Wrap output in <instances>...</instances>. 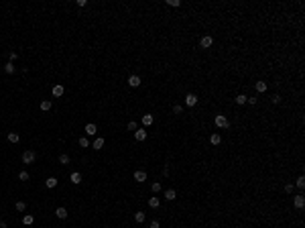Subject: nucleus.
I'll list each match as a JSON object with an SVG mask.
<instances>
[{
  "instance_id": "f3484780",
  "label": "nucleus",
  "mask_w": 305,
  "mask_h": 228,
  "mask_svg": "<svg viewBox=\"0 0 305 228\" xmlns=\"http://www.w3.org/2000/svg\"><path fill=\"white\" fill-rule=\"evenodd\" d=\"M149 206H150V208H159V206H161V200L153 196V198H149Z\"/></svg>"
},
{
  "instance_id": "a878e982",
  "label": "nucleus",
  "mask_w": 305,
  "mask_h": 228,
  "mask_svg": "<svg viewBox=\"0 0 305 228\" xmlns=\"http://www.w3.org/2000/svg\"><path fill=\"white\" fill-rule=\"evenodd\" d=\"M134 220H136V222H145V212H136L134 214Z\"/></svg>"
},
{
  "instance_id": "f8f14e48",
  "label": "nucleus",
  "mask_w": 305,
  "mask_h": 228,
  "mask_svg": "<svg viewBox=\"0 0 305 228\" xmlns=\"http://www.w3.org/2000/svg\"><path fill=\"white\" fill-rule=\"evenodd\" d=\"M55 216H57V218H61V220H65V218H67V210H65V208L61 206V208H57V210H55Z\"/></svg>"
},
{
  "instance_id": "0eeeda50",
  "label": "nucleus",
  "mask_w": 305,
  "mask_h": 228,
  "mask_svg": "<svg viewBox=\"0 0 305 228\" xmlns=\"http://www.w3.org/2000/svg\"><path fill=\"white\" fill-rule=\"evenodd\" d=\"M134 181H138V183L146 181V171H134Z\"/></svg>"
},
{
  "instance_id": "f257e3e1",
  "label": "nucleus",
  "mask_w": 305,
  "mask_h": 228,
  "mask_svg": "<svg viewBox=\"0 0 305 228\" xmlns=\"http://www.w3.org/2000/svg\"><path fill=\"white\" fill-rule=\"evenodd\" d=\"M214 122H216L218 128H228V124H230V122H228V116H224V114H218Z\"/></svg>"
},
{
  "instance_id": "58836bf2",
  "label": "nucleus",
  "mask_w": 305,
  "mask_h": 228,
  "mask_svg": "<svg viewBox=\"0 0 305 228\" xmlns=\"http://www.w3.org/2000/svg\"><path fill=\"white\" fill-rule=\"evenodd\" d=\"M0 228H6V222H4V220H0Z\"/></svg>"
},
{
  "instance_id": "6e6552de",
  "label": "nucleus",
  "mask_w": 305,
  "mask_h": 228,
  "mask_svg": "<svg viewBox=\"0 0 305 228\" xmlns=\"http://www.w3.org/2000/svg\"><path fill=\"white\" fill-rule=\"evenodd\" d=\"M96 132H98V126L94 124V122L86 124V135H90V136H92V135H96Z\"/></svg>"
},
{
  "instance_id": "2eb2a0df",
  "label": "nucleus",
  "mask_w": 305,
  "mask_h": 228,
  "mask_svg": "<svg viewBox=\"0 0 305 228\" xmlns=\"http://www.w3.org/2000/svg\"><path fill=\"white\" fill-rule=\"evenodd\" d=\"M63 94H65V88H63V86H55V88H53V96H55V98L63 96Z\"/></svg>"
},
{
  "instance_id": "bb28decb",
  "label": "nucleus",
  "mask_w": 305,
  "mask_h": 228,
  "mask_svg": "<svg viewBox=\"0 0 305 228\" xmlns=\"http://www.w3.org/2000/svg\"><path fill=\"white\" fill-rule=\"evenodd\" d=\"M59 163L61 165H69V155H61L59 157Z\"/></svg>"
},
{
  "instance_id": "b1692460",
  "label": "nucleus",
  "mask_w": 305,
  "mask_h": 228,
  "mask_svg": "<svg viewBox=\"0 0 305 228\" xmlns=\"http://www.w3.org/2000/svg\"><path fill=\"white\" fill-rule=\"evenodd\" d=\"M41 110H51V100H43V102H41Z\"/></svg>"
},
{
  "instance_id": "7c9ffc66",
  "label": "nucleus",
  "mask_w": 305,
  "mask_h": 228,
  "mask_svg": "<svg viewBox=\"0 0 305 228\" xmlns=\"http://www.w3.org/2000/svg\"><path fill=\"white\" fill-rule=\"evenodd\" d=\"M150 189H153L155 194H157V191H161V183H159V181H155V183L150 185Z\"/></svg>"
},
{
  "instance_id": "5701e85b",
  "label": "nucleus",
  "mask_w": 305,
  "mask_h": 228,
  "mask_svg": "<svg viewBox=\"0 0 305 228\" xmlns=\"http://www.w3.org/2000/svg\"><path fill=\"white\" fill-rule=\"evenodd\" d=\"M246 100H248V96H244V94H240V96H236V104H238V106H242V104H246Z\"/></svg>"
},
{
  "instance_id": "ddd939ff",
  "label": "nucleus",
  "mask_w": 305,
  "mask_h": 228,
  "mask_svg": "<svg viewBox=\"0 0 305 228\" xmlns=\"http://www.w3.org/2000/svg\"><path fill=\"white\" fill-rule=\"evenodd\" d=\"M153 122H155V118H153V114H145V116H142V124H145V126H150Z\"/></svg>"
},
{
  "instance_id": "c9c22d12",
  "label": "nucleus",
  "mask_w": 305,
  "mask_h": 228,
  "mask_svg": "<svg viewBox=\"0 0 305 228\" xmlns=\"http://www.w3.org/2000/svg\"><path fill=\"white\" fill-rule=\"evenodd\" d=\"M271 102H273V104H279V102H281V96H273Z\"/></svg>"
},
{
  "instance_id": "7ed1b4c3",
  "label": "nucleus",
  "mask_w": 305,
  "mask_h": 228,
  "mask_svg": "<svg viewBox=\"0 0 305 228\" xmlns=\"http://www.w3.org/2000/svg\"><path fill=\"white\" fill-rule=\"evenodd\" d=\"M212 43H214L212 35H205V37H201V41H199V45H201V49H210V47H212Z\"/></svg>"
},
{
  "instance_id": "cd10ccee",
  "label": "nucleus",
  "mask_w": 305,
  "mask_h": 228,
  "mask_svg": "<svg viewBox=\"0 0 305 228\" xmlns=\"http://www.w3.org/2000/svg\"><path fill=\"white\" fill-rule=\"evenodd\" d=\"M19 179L20 181H29V173H27V171H20V173H19Z\"/></svg>"
},
{
  "instance_id": "4468645a",
  "label": "nucleus",
  "mask_w": 305,
  "mask_h": 228,
  "mask_svg": "<svg viewBox=\"0 0 305 228\" xmlns=\"http://www.w3.org/2000/svg\"><path fill=\"white\" fill-rule=\"evenodd\" d=\"M254 90H256L258 94L266 92V84H265V82H256V84H254Z\"/></svg>"
},
{
  "instance_id": "9b49d317",
  "label": "nucleus",
  "mask_w": 305,
  "mask_h": 228,
  "mask_svg": "<svg viewBox=\"0 0 305 228\" xmlns=\"http://www.w3.org/2000/svg\"><path fill=\"white\" fill-rule=\"evenodd\" d=\"M165 200H169V202H173L175 198H177V191H175V189H167V191H165Z\"/></svg>"
},
{
  "instance_id": "39448f33",
  "label": "nucleus",
  "mask_w": 305,
  "mask_h": 228,
  "mask_svg": "<svg viewBox=\"0 0 305 228\" xmlns=\"http://www.w3.org/2000/svg\"><path fill=\"white\" fill-rule=\"evenodd\" d=\"M185 104H187L189 108L195 106V104H197V96H195V94H187V96H185Z\"/></svg>"
},
{
  "instance_id": "9d476101",
  "label": "nucleus",
  "mask_w": 305,
  "mask_h": 228,
  "mask_svg": "<svg viewBox=\"0 0 305 228\" xmlns=\"http://www.w3.org/2000/svg\"><path fill=\"white\" fill-rule=\"evenodd\" d=\"M69 179H71V183L79 185V183H82V173H78V171H73V173H71V177H69Z\"/></svg>"
},
{
  "instance_id": "72a5a7b5",
  "label": "nucleus",
  "mask_w": 305,
  "mask_h": 228,
  "mask_svg": "<svg viewBox=\"0 0 305 228\" xmlns=\"http://www.w3.org/2000/svg\"><path fill=\"white\" fill-rule=\"evenodd\" d=\"M136 128H138V126H136V122H134V120L128 122V131H136Z\"/></svg>"
},
{
  "instance_id": "dca6fc26",
  "label": "nucleus",
  "mask_w": 305,
  "mask_h": 228,
  "mask_svg": "<svg viewBox=\"0 0 305 228\" xmlns=\"http://www.w3.org/2000/svg\"><path fill=\"white\" fill-rule=\"evenodd\" d=\"M210 143H212V145H220V143H222V136H220L218 132H214V135L210 136Z\"/></svg>"
},
{
  "instance_id": "aec40b11",
  "label": "nucleus",
  "mask_w": 305,
  "mask_h": 228,
  "mask_svg": "<svg viewBox=\"0 0 305 228\" xmlns=\"http://www.w3.org/2000/svg\"><path fill=\"white\" fill-rule=\"evenodd\" d=\"M33 222H35V216H33V214H27V216L23 218V224H27V226H31Z\"/></svg>"
},
{
  "instance_id": "e433bc0d",
  "label": "nucleus",
  "mask_w": 305,
  "mask_h": 228,
  "mask_svg": "<svg viewBox=\"0 0 305 228\" xmlns=\"http://www.w3.org/2000/svg\"><path fill=\"white\" fill-rule=\"evenodd\" d=\"M285 191H287V194H291V191H293V183H287L285 185Z\"/></svg>"
},
{
  "instance_id": "393cba45",
  "label": "nucleus",
  "mask_w": 305,
  "mask_h": 228,
  "mask_svg": "<svg viewBox=\"0 0 305 228\" xmlns=\"http://www.w3.org/2000/svg\"><path fill=\"white\" fill-rule=\"evenodd\" d=\"M167 4L173 6V8H179V6H181V0H167Z\"/></svg>"
},
{
  "instance_id": "4c0bfd02",
  "label": "nucleus",
  "mask_w": 305,
  "mask_h": 228,
  "mask_svg": "<svg viewBox=\"0 0 305 228\" xmlns=\"http://www.w3.org/2000/svg\"><path fill=\"white\" fill-rule=\"evenodd\" d=\"M161 224H159V220H153V222H150V228H159Z\"/></svg>"
},
{
  "instance_id": "a211bd4d",
  "label": "nucleus",
  "mask_w": 305,
  "mask_h": 228,
  "mask_svg": "<svg viewBox=\"0 0 305 228\" xmlns=\"http://www.w3.org/2000/svg\"><path fill=\"white\" fill-rule=\"evenodd\" d=\"M55 185H57V179H55V177H49V179H45V187L53 189Z\"/></svg>"
},
{
  "instance_id": "473e14b6",
  "label": "nucleus",
  "mask_w": 305,
  "mask_h": 228,
  "mask_svg": "<svg viewBox=\"0 0 305 228\" xmlns=\"http://www.w3.org/2000/svg\"><path fill=\"white\" fill-rule=\"evenodd\" d=\"M173 114H183V108L177 104V106H173Z\"/></svg>"
},
{
  "instance_id": "412c9836",
  "label": "nucleus",
  "mask_w": 305,
  "mask_h": 228,
  "mask_svg": "<svg viewBox=\"0 0 305 228\" xmlns=\"http://www.w3.org/2000/svg\"><path fill=\"white\" fill-rule=\"evenodd\" d=\"M8 141H10V143H19V141H20L19 132H8Z\"/></svg>"
},
{
  "instance_id": "6ab92c4d",
  "label": "nucleus",
  "mask_w": 305,
  "mask_h": 228,
  "mask_svg": "<svg viewBox=\"0 0 305 228\" xmlns=\"http://www.w3.org/2000/svg\"><path fill=\"white\" fill-rule=\"evenodd\" d=\"M94 149H96V151H100L102 149V147H104V139H102V136H98V139H96V141H94Z\"/></svg>"
},
{
  "instance_id": "4be33fe9",
  "label": "nucleus",
  "mask_w": 305,
  "mask_h": 228,
  "mask_svg": "<svg viewBox=\"0 0 305 228\" xmlns=\"http://www.w3.org/2000/svg\"><path fill=\"white\" fill-rule=\"evenodd\" d=\"M15 63H12V61H8V63H6V65H4V71L6 73H15Z\"/></svg>"
},
{
  "instance_id": "423d86ee",
  "label": "nucleus",
  "mask_w": 305,
  "mask_h": 228,
  "mask_svg": "<svg viewBox=\"0 0 305 228\" xmlns=\"http://www.w3.org/2000/svg\"><path fill=\"white\" fill-rule=\"evenodd\" d=\"M128 86L130 88H138L141 86V78H138V75H130V78H128Z\"/></svg>"
},
{
  "instance_id": "c85d7f7f",
  "label": "nucleus",
  "mask_w": 305,
  "mask_h": 228,
  "mask_svg": "<svg viewBox=\"0 0 305 228\" xmlns=\"http://www.w3.org/2000/svg\"><path fill=\"white\" fill-rule=\"evenodd\" d=\"M297 187H301V189L305 187V177H303V175H301V177H297Z\"/></svg>"
},
{
  "instance_id": "c756f323",
  "label": "nucleus",
  "mask_w": 305,
  "mask_h": 228,
  "mask_svg": "<svg viewBox=\"0 0 305 228\" xmlns=\"http://www.w3.org/2000/svg\"><path fill=\"white\" fill-rule=\"evenodd\" d=\"M79 147H90V141H87L86 136H82V139H79Z\"/></svg>"
},
{
  "instance_id": "f03ea898",
  "label": "nucleus",
  "mask_w": 305,
  "mask_h": 228,
  "mask_svg": "<svg viewBox=\"0 0 305 228\" xmlns=\"http://www.w3.org/2000/svg\"><path fill=\"white\" fill-rule=\"evenodd\" d=\"M35 157H37L35 155V151H24L23 153V163L24 165H31V163L35 161Z\"/></svg>"
},
{
  "instance_id": "1a4fd4ad",
  "label": "nucleus",
  "mask_w": 305,
  "mask_h": 228,
  "mask_svg": "<svg viewBox=\"0 0 305 228\" xmlns=\"http://www.w3.org/2000/svg\"><path fill=\"white\" fill-rule=\"evenodd\" d=\"M293 204H295V208H303V206H305V198H303V196H295V200H293Z\"/></svg>"
},
{
  "instance_id": "f704fd0d",
  "label": "nucleus",
  "mask_w": 305,
  "mask_h": 228,
  "mask_svg": "<svg viewBox=\"0 0 305 228\" xmlns=\"http://www.w3.org/2000/svg\"><path fill=\"white\" fill-rule=\"evenodd\" d=\"M75 4H78V6H79V8H83V6H86V4H87V0H75Z\"/></svg>"
},
{
  "instance_id": "2f4dec72",
  "label": "nucleus",
  "mask_w": 305,
  "mask_h": 228,
  "mask_svg": "<svg viewBox=\"0 0 305 228\" xmlns=\"http://www.w3.org/2000/svg\"><path fill=\"white\" fill-rule=\"evenodd\" d=\"M24 208H27L24 202H16V210H19V212H24Z\"/></svg>"
},
{
  "instance_id": "20e7f679",
  "label": "nucleus",
  "mask_w": 305,
  "mask_h": 228,
  "mask_svg": "<svg viewBox=\"0 0 305 228\" xmlns=\"http://www.w3.org/2000/svg\"><path fill=\"white\" fill-rule=\"evenodd\" d=\"M134 139L136 141H146V128H136L134 131Z\"/></svg>"
}]
</instances>
